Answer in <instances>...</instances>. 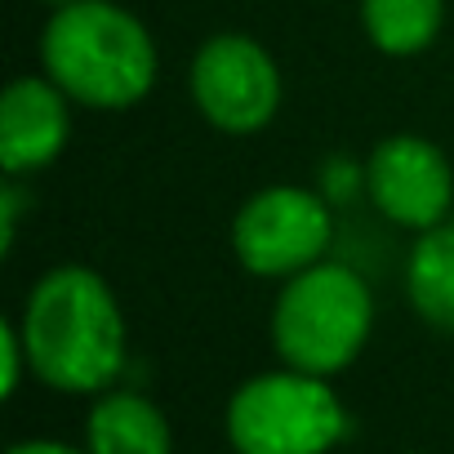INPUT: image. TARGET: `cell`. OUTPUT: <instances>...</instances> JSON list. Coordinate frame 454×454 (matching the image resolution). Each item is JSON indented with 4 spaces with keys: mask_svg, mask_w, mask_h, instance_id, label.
<instances>
[{
    "mask_svg": "<svg viewBox=\"0 0 454 454\" xmlns=\"http://www.w3.org/2000/svg\"><path fill=\"white\" fill-rule=\"evenodd\" d=\"M192 98L223 134H254L281 107V72L250 36H214L192 59Z\"/></svg>",
    "mask_w": 454,
    "mask_h": 454,
    "instance_id": "6",
    "label": "cell"
},
{
    "mask_svg": "<svg viewBox=\"0 0 454 454\" xmlns=\"http://www.w3.org/2000/svg\"><path fill=\"white\" fill-rule=\"evenodd\" d=\"M19 218H23V192L19 183H5L0 187V254H10L14 250V237H19Z\"/></svg>",
    "mask_w": 454,
    "mask_h": 454,
    "instance_id": "13",
    "label": "cell"
},
{
    "mask_svg": "<svg viewBox=\"0 0 454 454\" xmlns=\"http://www.w3.org/2000/svg\"><path fill=\"white\" fill-rule=\"evenodd\" d=\"M374 325L370 286L343 263H312L286 277L272 308V348L290 370L339 374L356 361Z\"/></svg>",
    "mask_w": 454,
    "mask_h": 454,
    "instance_id": "3",
    "label": "cell"
},
{
    "mask_svg": "<svg viewBox=\"0 0 454 454\" xmlns=\"http://www.w3.org/2000/svg\"><path fill=\"white\" fill-rule=\"evenodd\" d=\"M45 76L85 107L125 112L156 85V45L147 27L112 0H72L41 36Z\"/></svg>",
    "mask_w": 454,
    "mask_h": 454,
    "instance_id": "2",
    "label": "cell"
},
{
    "mask_svg": "<svg viewBox=\"0 0 454 454\" xmlns=\"http://www.w3.org/2000/svg\"><path fill=\"white\" fill-rule=\"evenodd\" d=\"M45 5H54V10H63V5H72V0H45Z\"/></svg>",
    "mask_w": 454,
    "mask_h": 454,
    "instance_id": "15",
    "label": "cell"
},
{
    "mask_svg": "<svg viewBox=\"0 0 454 454\" xmlns=\"http://www.w3.org/2000/svg\"><path fill=\"white\" fill-rule=\"evenodd\" d=\"M441 19L445 0H361L365 36L392 59L427 50L441 32Z\"/></svg>",
    "mask_w": 454,
    "mask_h": 454,
    "instance_id": "11",
    "label": "cell"
},
{
    "mask_svg": "<svg viewBox=\"0 0 454 454\" xmlns=\"http://www.w3.org/2000/svg\"><path fill=\"white\" fill-rule=\"evenodd\" d=\"M0 356H5V396H14L19 392V379H23V361H27V348H23V334H19V325H0Z\"/></svg>",
    "mask_w": 454,
    "mask_h": 454,
    "instance_id": "12",
    "label": "cell"
},
{
    "mask_svg": "<svg viewBox=\"0 0 454 454\" xmlns=\"http://www.w3.org/2000/svg\"><path fill=\"white\" fill-rule=\"evenodd\" d=\"M405 290L427 325L454 334V218L427 227L419 237V246L410 250Z\"/></svg>",
    "mask_w": 454,
    "mask_h": 454,
    "instance_id": "10",
    "label": "cell"
},
{
    "mask_svg": "<svg viewBox=\"0 0 454 454\" xmlns=\"http://www.w3.org/2000/svg\"><path fill=\"white\" fill-rule=\"evenodd\" d=\"M10 454H81V450H72V445H63V441H23V445H14Z\"/></svg>",
    "mask_w": 454,
    "mask_h": 454,
    "instance_id": "14",
    "label": "cell"
},
{
    "mask_svg": "<svg viewBox=\"0 0 454 454\" xmlns=\"http://www.w3.org/2000/svg\"><path fill=\"white\" fill-rule=\"evenodd\" d=\"M90 454H169L165 414L138 392H103L85 423Z\"/></svg>",
    "mask_w": 454,
    "mask_h": 454,
    "instance_id": "9",
    "label": "cell"
},
{
    "mask_svg": "<svg viewBox=\"0 0 454 454\" xmlns=\"http://www.w3.org/2000/svg\"><path fill=\"white\" fill-rule=\"evenodd\" d=\"M27 365L54 392H107L125 365V317L107 281L63 263L45 272L19 321Z\"/></svg>",
    "mask_w": 454,
    "mask_h": 454,
    "instance_id": "1",
    "label": "cell"
},
{
    "mask_svg": "<svg viewBox=\"0 0 454 454\" xmlns=\"http://www.w3.org/2000/svg\"><path fill=\"white\" fill-rule=\"evenodd\" d=\"M67 134H72L67 94L54 81L19 76L5 90V98H0V165L10 178L36 174L50 160H59Z\"/></svg>",
    "mask_w": 454,
    "mask_h": 454,
    "instance_id": "8",
    "label": "cell"
},
{
    "mask_svg": "<svg viewBox=\"0 0 454 454\" xmlns=\"http://www.w3.org/2000/svg\"><path fill=\"white\" fill-rule=\"evenodd\" d=\"M365 192L383 218L414 227V232H427V227L450 218L454 174L441 147H432L427 138L392 134L365 160Z\"/></svg>",
    "mask_w": 454,
    "mask_h": 454,
    "instance_id": "7",
    "label": "cell"
},
{
    "mask_svg": "<svg viewBox=\"0 0 454 454\" xmlns=\"http://www.w3.org/2000/svg\"><path fill=\"white\" fill-rule=\"evenodd\" d=\"M348 414L321 374L277 370L237 387L227 401V441L237 454H330Z\"/></svg>",
    "mask_w": 454,
    "mask_h": 454,
    "instance_id": "4",
    "label": "cell"
},
{
    "mask_svg": "<svg viewBox=\"0 0 454 454\" xmlns=\"http://www.w3.org/2000/svg\"><path fill=\"white\" fill-rule=\"evenodd\" d=\"M334 241L330 200L308 187H263L232 223V250L254 277H294L325 259Z\"/></svg>",
    "mask_w": 454,
    "mask_h": 454,
    "instance_id": "5",
    "label": "cell"
}]
</instances>
